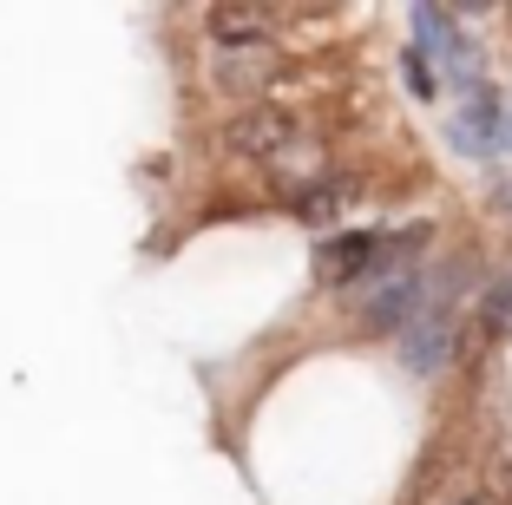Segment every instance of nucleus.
Wrapping results in <instances>:
<instances>
[{
  "mask_svg": "<svg viewBox=\"0 0 512 505\" xmlns=\"http://www.w3.org/2000/svg\"><path fill=\"white\" fill-rule=\"evenodd\" d=\"M414 46H427L434 60H447L460 79H480V53H473L467 27H460L447 7H414Z\"/></svg>",
  "mask_w": 512,
  "mask_h": 505,
  "instance_id": "nucleus-7",
  "label": "nucleus"
},
{
  "mask_svg": "<svg viewBox=\"0 0 512 505\" xmlns=\"http://www.w3.org/2000/svg\"><path fill=\"white\" fill-rule=\"evenodd\" d=\"M401 79H407V92H414L421 105L440 99V66H434V53H427V46H414V40L401 46Z\"/></svg>",
  "mask_w": 512,
  "mask_h": 505,
  "instance_id": "nucleus-10",
  "label": "nucleus"
},
{
  "mask_svg": "<svg viewBox=\"0 0 512 505\" xmlns=\"http://www.w3.org/2000/svg\"><path fill=\"white\" fill-rule=\"evenodd\" d=\"M434 243V223H401V230H348V237H329L316 256V276L322 283H362V276H381V269L407 263Z\"/></svg>",
  "mask_w": 512,
  "mask_h": 505,
  "instance_id": "nucleus-1",
  "label": "nucleus"
},
{
  "mask_svg": "<svg viewBox=\"0 0 512 505\" xmlns=\"http://www.w3.org/2000/svg\"><path fill=\"white\" fill-rule=\"evenodd\" d=\"M276 66H283V53H276V40H256V46H217L211 53V79L224 92H237V99L256 105V92L276 79Z\"/></svg>",
  "mask_w": 512,
  "mask_h": 505,
  "instance_id": "nucleus-6",
  "label": "nucleus"
},
{
  "mask_svg": "<svg viewBox=\"0 0 512 505\" xmlns=\"http://www.w3.org/2000/svg\"><path fill=\"white\" fill-rule=\"evenodd\" d=\"M480 328H486V335H506V328H512V283H493V289H486Z\"/></svg>",
  "mask_w": 512,
  "mask_h": 505,
  "instance_id": "nucleus-11",
  "label": "nucleus"
},
{
  "mask_svg": "<svg viewBox=\"0 0 512 505\" xmlns=\"http://www.w3.org/2000/svg\"><path fill=\"white\" fill-rule=\"evenodd\" d=\"M493 204H499V210L512 217V184H499V191H493Z\"/></svg>",
  "mask_w": 512,
  "mask_h": 505,
  "instance_id": "nucleus-12",
  "label": "nucleus"
},
{
  "mask_svg": "<svg viewBox=\"0 0 512 505\" xmlns=\"http://www.w3.org/2000/svg\"><path fill=\"white\" fill-rule=\"evenodd\" d=\"M506 499H512V466H506Z\"/></svg>",
  "mask_w": 512,
  "mask_h": 505,
  "instance_id": "nucleus-15",
  "label": "nucleus"
},
{
  "mask_svg": "<svg viewBox=\"0 0 512 505\" xmlns=\"http://www.w3.org/2000/svg\"><path fill=\"white\" fill-rule=\"evenodd\" d=\"M506 151H512V105H506Z\"/></svg>",
  "mask_w": 512,
  "mask_h": 505,
  "instance_id": "nucleus-13",
  "label": "nucleus"
},
{
  "mask_svg": "<svg viewBox=\"0 0 512 505\" xmlns=\"http://www.w3.org/2000/svg\"><path fill=\"white\" fill-rule=\"evenodd\" d=\"M427 302H434V283H427L421 269H401V276H388L381 289H368L362 309H355V322H362L368 335H401Z\"/></svg>",
  "mask_w": 512,
  "mask_h": 505,
  "instance_id": "nucleus-5",
  "label": "nucleus"
},
{
  "mask_svg": "<svg viewBox=\"0 0 512 505\" xmlns=\"http://www.w3.org/2000/svg\"><path fill=\"white\" fill-rule=\"evenodd\" d=\"M447 361H453V296L434 289V302L401 328V368L414 381H434V374H447Z\"/></svg>",
  "mask_w": 512,
  "mask_h": 505,
  "instance_id": "nucleus-4",
  "label": "nucleus"
},
{
  "mask_svg": "<svg viewBox=\"0 0 512 505\" xmlns=\"http://www.w3.org/2000/svg\"><path fill=\"white\" fill-rule=\"evenodd\" d=\"M204 27H211V53H217V46H256V40H270V14H263V7H211Z\"/></svg>",
  "mask_w": 512,
  "mask_h": 505,
  "instance_id": "nucleus-9",
  "label": "nucleus"
},
{
  "mask_svg": "<svg viewBox=\"0 0 512 505\" xmlns=\"http://www.w3.org/2000/svg\"><path fill=\"white\" fill-rule=\"evenodd\" d=\"M355 204V178H342V171H322V178H302L296 191H289V210H296L302 223H335L342 210Z\"/></svg>",
  "mask_w": 512,
  "mask_h": 505,
  "instance_id": "nucleus-8",
  "label": "nucleus"
},
{
  "mask_svg": "<svg viewBox=\"0 0 512 505\" xmlns=\"http://www.w3.org/2000/svg\"><path fill=\"white\" fill-rule=\"evenodd\" d=\"M460 505H493V499H460Z\"/></svg>",
  "mask_w": 512,
  "mask_h": 505,
  "instance_id": "nucleus-14",
  "label": "nucleus"
},
{
  "mask_svg": "<svg viewBox=\"0 0 512 505\" xmlns=\"http://www.w3.org/2000/svg\"><path fill=\"white\" fill-rule=\"evenodd\" d=\"M447 145L460 158H499L506 151V99L480 79H460V112L447 119Z\"/></svg>",
  "mask_w": 512,
  "mask_h": 505,
  "instance_id": "nucleus-3",
  "label": "nucleus"
},
{
  "mask_svg": "<svg viewBox=\"0 0 512 505\" xmlns=\"http://www.w3.org/2000/svg\"><path fill=\"white\" fill-rule=\"evenodd\" d=\"M224 145L237 151V158H250V164H289L302 151V119L289 112V105L256 99L224 125Z\"/></svg>",
  "mask_w": 512,
  "mask_h": 505,
  "instance_id": "nucleus-2",
  "label": "nucleus"
}]
</instances>
